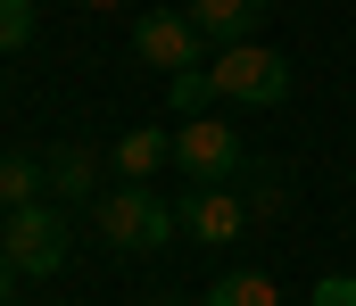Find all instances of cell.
Listing matches in <instances>:
<instances>
[{"mask_svg": "<svg viewBox=\"0 0 356 306\" xmlns=\"http://www.w3.org/2000/svg\"><path fill=\"white\" fill-rule=\"evenodd\" d=\"M33 42V0H0V58H17Z\"/></svg>", "mask_w": 356, "mask_h": 306, "instance_id": "13", "label": "cell"}, {"mask_svg": "<svg viewBox=\"0 0 356 306\" xmlns=\"http://www.w3.org/2000/svg\"><path fill=\"white\" fill-rule=\"evenodd\" d=\"M199 306H282V290H273L257 265H232V273L207 282V298H199Z\"/></svg>", "mask_w": 356, "mask_h": 306, "instance_id": "10", "label": "cell"}, {"mask_svg": "<svg viewBox=\"0 0 356 306\" xmlns=\"http://www.w3.org/2000/svg\"><path fill=\"white\" fill-rule=\"evenodd\" d=\"M50 191L58 199H99V158H91L83 141H67V149H50Z\"/></svg>", "mask_w": 356, "mask_h": 306, "instance_id": "8", "label": "cell"}, {"mask_svg": "<svg viewBox=\"0 0 356 306\" xmlns=\"http://www.w3.org/2000/svg\"><path fill=\"white\" fill-rule=\"evenodd\" d=\"M175 166L191 182H232L241 174V133L224 116H182L175 124Z\"/></svg>", "mask_w": 356, "mask_h": 306, "instance_id": "4", "label": "cell"}, {"mask_svg": "<svg viewBox=\"0 0 356 306\" xmlns=\"http://www.w3.org/2000/svg\"><path fill=\"white\" fill-rule=\"evenodd\" d=\"M182 232L207 240V248H232V240L249 232V199H232L224 182H191V199H182Z\"/></svg>", "mask_w": 356, "mask_h": 306, "instance_id": "6", "label": "cell"}, {"mask_svg": "<svg viewBox=\"0 0 356 306\" xmlns=\"http://www.w3.org/2000/svg\"><path fill=\"white\" fill-rule=\"evenodd\" d=\"M0 257L25 273V282H42V273H58L67 265V215L50 199L33 207H8V223H0Z\"/></svg>", "mask_w": 356, "mask_h": 306, "instance_id": "3", "label": "cell"}, {"mask_svg": "<svg viewBox=\"0 0 356 306\" xmlns=\"http://www.w3.org/2000/svg\"><path fill=\"white\" fill-rule=\"evenodd\" d=\"M149 306H175V298H149Z\"/></svg>", "mask_w": 356, "mask_h": 306, "instance_id": "19", "label": "cell"}, {"mask_svg": "<svg viewBox=\"0 0 356 306\" xmlns=\"http://www.w3.org/2000/svg\"><path fill=\"white\" fill-rule=\"evenodd\" d=\"M8 290H17V265H8V257H0V306H8Z\"/></svg>", "mask_w": 356, "mask_h": 306, "instance_id": "16", "label": "cell"}, {"mask_svg": "<svg viewBox=\"0 0 356 306\" xmlns=\"http://www.w3.org/2000/svg\"><path fill=\"white\" fill-rule=\"evenodd\" d=\"M0 223H8V199H0Z\"/></svg>", "mask_w": 356, "mask_h": 306, "instance_id": "18", "label": "cell"}, {"mask_svg": "<svg viewBox=\"0 0 356 306\" xmlns=\"http://www.w3.org/2000/svg\"><path fill=\"white\" fill-rule=\"evenodd\" d=\"M282 207H290V199H282V191H273V182H257V191H249V223H273V215H282Z\"/></svg>", "mask_w": 356, "mask_h": 306, "instance_id": "15", "label": "cell"}, {"mask_svg": "<svg viewBox=\"0 0 356 306\" xmlns=\"http://www.w3.org/2000/svg\"><path fill=\"white\" fill-rule=\"evenodd\" d=\"M42 182H50V166H33V158H0V199H8V207H33Z\"/></svg>", "mask_w": 356, "mask_h": 306, "instance_id": "11", "label": "cell"}, {"mask_svg": "<svg viewBox=\"0 0 356 306\" xmlns=\"http://www.w3.org/2000/svg\"><path fill=\"white\" fill-rule=\"evenodd\" d=\"M207 75H216V100H232V108H282L290 100V58L266 50V42H224L207 58Z\"/></svg>", "mask_w": 356, "mask_h": 306, "instance_id": "2", "label": "cell"}, {"mask_svg": "<svg viewBox=\"0 0 356 306\" xmlns=\"http://www.w3.org/2000/svg\"><path fill=\"white\" fill-rule=\"evenodd\" d=\"M307 306H356V273H323V282H315V298Z\"/></svg>", "mask_w": 356, "mask_h": 306, "instance_id": "14", "label": "cell"}, {"mask_svg": "<svg viewBox=\"0 0 356 306\" xmlns=\"http://www.w3.org/2000/svg\"><path fill=\"white\" fill-rule=\"evenodd\" d=\"M166 100H175V116H207L216 75H207V67H182V75H166Z\"/></svg>", "mask_w": 356, "mask_h": 306, "instance_id": "12", "label": "cell"}, {"mask_svg": "<svg viewBox=\"0 0 356 306\" xmlns=\"http://www.w3.org/2000/svg\"><path fill=\"white\" fill-rule=\"evenodd\" d=\"M83 8H124V0H83Z\"/></svg>", "mask_w": 356, "mask_h": 306, "instance_id": "17", "label": "cell"}, {"mask_svg": "<svg viewBox=\"0 0 356 306\" xmlns=\"http://www.w3.org/2000/svg\"><path fill=\"white\" fill-rule=\"evenodd\" d=\"M191 25L224 50V42H257L273 25V0H191Z\"/></svg>", "mask_w": 356, "mask_h": 306, "instance_id": "7", "label": "cell"}, {"mask_svg": "<svg viewBox=\"0 0 356 306\" xmlns=\"http://www.w3.org/2000/svg\"><path fill=\"white\" fill-rule=\"evenodd\" d=\"M175 223H182V215L158 199L149 182H116V191L91 199V232H99L116 257H158V248L175 240Z\"/></svg>", "mask_w": 356, "mask_h": 306, "instance_id": "1", "label": "cell"}, {"mask_svg": "<svg viewBox=\"0 0 356 306\" xmlns=\"http://www.w3.org/2000/svg\"><path fill=\"white\" fill-rule=\"evenodd\" d=\"M133 50L158 67V75H182V67H207V33L191 25V8H149L133 25Z\"/></svg>", "mask_w": 356, "mask_h": 306, "instance_id": "5", "label": "cell"}, {"mask_svg": "<svg viewBox=\"0 0 356 306\" xmlns=\"http://www.w3.org/2000/svg\"><path fill=\"white\" fill-rule=\"evenodd\" d=\"M166 158H175V133H158V124H141V133L116 141V174H124V182H149Z\"/></svg>", "mask_w": 356, "mask_h": 306, "instance_id": "9", "label": "cell"}]
</instances>
